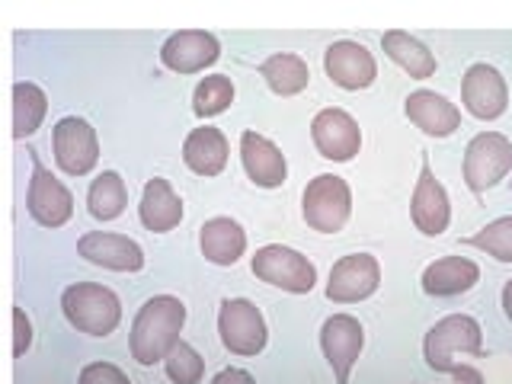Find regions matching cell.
I'll return each instance as SVG.
<instances>
[{"label": "cell", "mask_w": 512, "mask_h": 384, "mask_svg": "<svg viewBox=\"0 0 512 384\" xmlns=\"http://www.w3.org/2000/svg\"><path fill=\"white\" fill-rule=\"evenodd\" d=\"M128 205L125 180L116 170H103L87 189V212L96 221H116Z\"/></svg>", "instance_id": "obj_27"}, {"label": "cell", "mask_w": 512, "mask_h": 384, "mask_svg": "<svg viewBox=\"0 0 512 384\" xmlns=\"http://www.w3.org/2000/svg\"><path fill=\"white\" fill-rule=\"evenodd\" d=\"M186 208L183 199L176 196V189L170 186V180L164 176H154V180L144 183L141 189V202H138V218L151 234H167L176 224L183 221Z\"/></svg>", "instance_id": "obj_20"}, {"label": "cell", "mask_w": 512, "mask_h": 384, "mask_svg": "<svg viewBox=\"0 0 512 384\" xmlns=\"http://www.w3.org/2000/svg\"><path fill=\"white\" fill-rule=\"evenodd\" d=\"M410 221L413 228L423 237H439L448 231V221H452V202H448L445 186L436 180L432 164L423 157L420 164V180L413 186V199H410Z\"/></svg>", "instance_id": "obj_14"}, {"label": "cell", "mask_w": 512, "mask_h": 384, "mask_svg": "<svg viewBox=\"0 0 512 384\" xmlns=\"http://www.w3.org/2000/svg\"><path fill=\"white\" fill-rule=\"evenodd\" d=\"M352 215V189L343 176L317 173L301 192V218L311 231L336 234L346 228Z\"/></svg>", "instance_id": "obj_3"}, {"label": "cell", "mask_w": 512, "mask_h": 384, "mask_svg": "<svg viewBox=\"0 0 512 384\" xmlns=\"http://www.w3.org/2000/svg\"><path fill=\"white\" fill-rule=\"evenodd\" d=\"M500 304H503V314H506V320L512 324V279L503 285V295H500Z\"/></svg>", "instance_id": "obj_35"}, {"label": "cell", "mask_w": 512, "mask_h": 384, "mask_svg": "<svg viewBox=\"0 0 512 384\" xmlns=\"http://www.w3.org/2000/svg\"><path fill=\"white\" fill-rule=\"evenodd\" d=\"M404 112L429 138H448L461 128V109L436 90H413L404 100Z\"/></svg>", "instance_id": "obj_19"}, {"label": "cell", "mask_w": 512, "mask_h": 384, "mask_svg": "<svg viewBox=\"0 0 512 384\" xmlns=\"http://www.w3.org/2000/svg\"><path fill=\"white\" fill-rule=\"evenodd\" d=\"M250 269L260 282L282 288L288 295H308L317 285V266L295 247L266 244L253 253Z\"/></svg>", "instance_id": "obj_5"}, {"label": "cell", "mask_w": 512, "mask_h": 384, "mask_svg": "<svg viewBox=\"0 0 512 384\" xmlns=\"http://www.w3.org/2000/svg\"><path fill=\"white\" fill-rule=\"evenodd\" d=\"M461 106L468 109V116L480 122H493L500 119L509 109V87L506 77L487 61L471 64L461 77Z\"/></svg>", "instance_id": "obj_10"}, {"label": "cell", "mask_w": 512, "mask_h": 384, "mask_svg": "<svg viewBox=\"0 0 512 384\" xmlns=\"http://www.w3.org/2000/svg\"><path fill=\"white\" fill-rule=\"evenodd\" d=\"M164 372L173 384H199L205 375V359L186 340H180L164 359Z\"/></svg>", "instance_id": "obj_30"}, {"label": "cell", "mask_w": 512, "mask_h": 384, "mask_svg": "<svg viewBox=\"0 0 512 384\" xmlns=\"http://www.w3.org/2000/svg\"><path fill=\"white\" fill-rule=\"evenodd\" d=\"M452 378H455V384H484V375H480V368H474V365H455Z\"/></svg>", "instance_id": "obj_34"}, {"label": "cell", "mask_w": 512, "mask_h": 384, "mask_svg": "<svg viewBox=\"0 0 512 384\" xmlns=\"http://www.w3.org/2000/svg\"><path fill=\"white\" fill-rule=\"evenodd\" d=\"M218 336L231 356L253 359L269 343L266 317L250 298H224L218 308Z\"/></svg>", "instance_id": "obj_6"}, {"label": "cell", "mask_w": 512, "mask_h": 384, "mask_svg": "<svg viewBox=\"0 0 512 384\" xmlns=\"http://www.w3.org/2000/svg\"><path fill=\"white\" fill-rule=\"evenodd\" d=\"M221 58V42L205 29H183L160 45V64L173 74H199Z\"/></svg>", "instance_id": "obj_15"}, {"label": "cell", "mask_w": 512, "mask_h": 384, "mask_svg": "<svg viewBox=\"0 0 512 384\" xmlns=\"http://www.w3.org/2000/svg\"><path fill=\"white\" fill-rule=\"evenodd\" d=\"M199 250H202V256L208 263L234 266L240 256L247 253V234L234 218L215 215L199 228Z\"/></svg>", "instance_id": "obj_22"}, {"label": "cell", "mask_w": 512, "mask_h": 384, "mask_svg": "<svg viewBox=\"0 0 512 384\" xmlns=\"http://www.w3.org/2000/svg\"><path fill=\"white\" fill-rule=\"evenodd\" d=\"M77 384H132V378L112 362H90V365L80 368Z\"/></svg>", "instance_id": "obj_31"}, {"label": "cell", "mask_w": 512, "mask_h": 384, "mask_svg": "<svg viewBox=\"0 0 512 384\" xmlns=\"http://www.w3.org/2000/svg\"><path fill=\"white\" fill-rule=\"evenodd\" d=\"M512 170V141L500 132H480L468 141L461 160L464 186L471 192H487L503 183Z\"/></svg>", "instance_id": "obj_7"}, {"label": "cell", "mask_w": 512, "mask_h": 384, "mask_svg": "<svg viewBox=\"0 0 512 384\" xmlns=\"http://www.w3.org/2000/svg\"><path fill=\"white\" fill-rule=\"evenodd\" d=\"M381 48L384 55H388L400 71H407L413 80H429L432 74H436V55L429 52V45L420 42L416 36H410V32L404 29H391L381 36Z\"/></svg>", "instance_id": "obj_24"}, {"label": "cell", "mask_w": 512, "mask_h": 384, "mask_svg": "<svg viewBox=\"0 0 512 384\" xmlns=\"http://www.w3.org/2000/svg\"><path fill=\"white\" fill-rule=\"evenodd\" d=\"M32 346V324L23 308H13V356L23 359Z\"/></svg>", "instance_id": "obj_32"}, {"label": "cell", "mask_w": 512, "mask_h": 384, "mask_svg": "<svg viewBox=\"0 0 512 384\" xmlns=\"http://www.w3.org/2000/svg\"><path fill=\"white\" fill-rule=\"evenodd\" d=\"M212 384H256V378L244 368H221V372L212 378Z\"/></svg>", "instance_id": "obj_33"}, {"label": "cell", "mask_w": 512, "mask_h": 384, "mask_svg": "<svg viewBox=\"0 0 512 384\" xmlns=\"http://www.w3.org/2000/svg\"><path fill=\"white\" fill-rule=\"evenodd\" d=\"M365 349V330L352 314H333L320 327V352L333 368L336 384H349L352 368Z\"/></svg>", "instance_id": "obj_12"}, {"label": "cell", "mask_w": 512, "mask_h": 384, "mask_svg": "<svg viewBox=\"0 0 512 384\" xmlns=\"http://www.w3.org/2000/svg\"><path fill=\"white\" fill-rule=\"evenodd\" d=\"M48 112V96L32 80H16L13 84V135L29 138L39 132V125Z\"/></svg>", "instance_id": "obj_26"}, {"label": "cell", "mask_w": 512, "mask_h": 384, "mask_svg": "<svg viewBox=\"0 0 512 384\" xmlns=\"http://www.w3.org/2000/svg\"><path fill=\"white\" fill-rule=\"evenodd\" d=\"M234 103V84L224 74H208L199 80L196 93H192V112L199 119H215Z\"/></svg>", "instance_id": "obj_28"}, {"label": "cell", "mask_w": 512, "mask_h": 384, "mask_svg": "<svg viewBox=\"0 0 512 384\" xmlns=\"http://www.w3.org/2000/svg\"><path fill=\"white\" fill-rule=\"evenodd\" d=\"M381 285V266L372 253H349L336 260L327 279V298L333 304H359L372 298Z\"/></svg>", "instance_id": "obj_13"}, {"label": "cell", "mask_w": 512, "mask_h": 384, "mask_svg": "<svg viewBox=\"0 0 512 384\" xmlns=\"http://www.w3.org/2000/svg\"><path fill=\"white\" fill-rule=\"evenodd\" d=\"M52 151H55V164L68 176H87L100 164V138H96V128L80 116H64L55 122Z\"/></svg>", "instance_id": "obj_9"}, {"label": "cell", "mask_w": 512, "mask_h": 384, "mask_svg": "<svg viewBox=\"0 0 512 384\" xmlns=\"http://www.w3.org/2000/svg\"><path fill=\"white\" fill-rule=\"evenodd\" d=\"M228 154V138L221 135V128L212 125L192 128L183 141V164L196 176H218L228 167Z\"/></svg>", "instance_id": "obj_23"}, {"label": "cell", "mask_w": 512, "mask_h": 384, "mask_svg": "<svg viewBox=\"0 0 512 384\" xmlns=\"http://www.w3.org/2000/svg\"><path fill=\"white\" fill-rule=\"evenodd\" d=\"M423 292L429 298H455L471 292L480 282V266L468 256H442V260L429 263L423 269Z\"/></svg>", "instance_id": "obj_21"}, {"label": "cell", "mask_w": 512, "mask_h": 384, "mask_svg": "<svg viewBox=\"0 0 512 384\" xmlns=\"http://www.w3.org/2000/svg\"><path fill=\"white\" fill-rule=\"evenodd\" d=\"M324 71L340 90H368L378 77V61L362 42L340 39L327 45Z\"/></svg>", "instance_id": "obj_16"}, {"label": "cell", "mask_w": 512, "mask_h": 384, "mask_svg": "<svg viewBox=\"0 0 512 384\" xmlns=\"http://www.w3.org/2000/svg\"><path fill=\"white\" fill-rule=\"evenodd\" d=\"M311 141L317 154L333 164H349L362 151V128L346 109L327 106L311 122Z\"/></svg>", "instance_id": "obj_11"}, {"label": "cell", "mask_w": 512, "mask_h": 384, "mask_svg": "<svg viewBox=\"0 0 512 384\" xmlns=\"http://www.w3.org/2000/svg\"><path fill=\"white\" fill-rule=\"evenodd\" d=\"M61 311L77 333L103 340V336L119 327L122 301L112 288L100 282H74L61 292Z\"/></svg>", "instance_id": "obj_2"}, {"label": "cell", "mask_w": 512, "mask_h": 384, "mask_svg": "<svg viewBox=\"0 0 512 384\" xmlns=\"http://www.w3.org/2000/svg\"><path fill=\"white\" fill-rule=\"evenodd\" d=\"M260 77L276 96H298L311 84V68L301 55L276 52L260 64Z\"/></svg>", "instance_id": "obj_25"}, {"label": "cell", "mask_w": 512, "mask_h": 384, "mask_svg": "<svg viewBox=\"0 0 512 384\" xmlns=\"http://www.w3.org/2000/svg\"><path fill=\"white\" fill-rule=\"evenodd\" d=\"M240 164H244L247 180L260 189H279L288 180V160L282 148L253 128L240 135Z\"/></svg>", "instance_id": "obj_17"}, {"label": "cell", "mask_w": 512, "mask_h": 384, "mask_svg": "<svg viewBox=\"0 0 512 384\" xmlns=\"http://www.w3.org/2000/svg\"><path fill=\"white\" fill-rule=\"evenodd\" d=\"M464 244L493 256L496 263H512V215H503V218L484 224V228L471 234Z\"/></svg>", "instance_id": "obj_29"}, {"label": "cell", "mask_w": 512, "mask_h": 384, "mask_svg": "<svg viewBox=\"0 0 512 384\" xmlns=\"http://www.w3.org/2000/svg\"><path fill=\"white\" fill-rule=\"evenodd\" d=\"M26 154L32 164L29 189H26V212L39 228H61V224H68V218L74 215L71 189L42 164L36 151H26Z\"/></svg>", "instance_id": "obj_8"}, {"label": "cell", "mask_w": 512, "mask_h": 384, "mask_svg": "<svg viewBox=\"0 0 512 384\" xmlns=\"http://www.w3.org/2000/svg\"><path fill=\"white\" fill-rule=\"evenodd\" d=\"M480 346H484V330H480L477 320L471 314H448L429 327L423 340V359L432 372L452 375V368L458 365V352L480 356Z\"/></svg>", "instance_id": "obj_4"}, {"label": "cell", "mask_w": 512, "mask_h": 384, "mask_svg": "<svg viewBox=\"0 0 512 384\" xmlns=\"http://www.w3.org/2000/svg\"><path fill=\"white\" fill-rule=\"evenodd\" d=\"M77 253L87 263L112 269V272H138L144 269V250L132 237L112 234V231H87L77 240Z\"/></svg>", "instance_id": "obj_18"}, {"label": "cell", "mask_w": 512, "mask_h": 384, "mask_svg": "<svg viewBox=\"0 0 512 384\" xmlns=\"http://www.w3.org/2000/svg\"><path fill=\"white\" fill-rule=\"evenodd\" d=\"M186 327V304L173 295H154L138 308L128 333V349L132 359L144 368L164 362L170 349L180 343V333Z\"/></svg>", "instance_id": "obj_1"}]
</instances>
